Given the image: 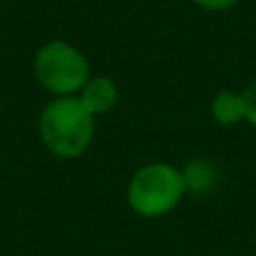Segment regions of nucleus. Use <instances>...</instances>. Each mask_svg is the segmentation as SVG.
I'll return each mask as SVG.
<instances>
[{
    "mask_svg": "<svg viewBox=\"0 0 256 256\" xmlns=\"http://www.w3.org/2000/svg\"><path fill=\"white\" fill-rule=\"evenodd\" d=\"M94 120L79 97H54L38 117L40 142L61 160L81 158L94 140Z\"/></svg>",
    "mask_w": 256,
    "mask_h": 256,
    "instance_id": "obj_1",
    "label": "nucleus"
},
{
    "mask_svg": "<svg viewBox=\"0 0 256 256\" xmlns=\"http://www.w3.org/2000/svg\"><path fill=\"white\" fill-rule=\"evenodd\" d=\"M186 196L182 168L166 162H150L132 173L126 186L128 207L142 218H162L171 214Z\"/></svg>",
    "mask_w": 256,
    "mask_h": 256,
    "instance_id": "obj_2",
    "label": "nucleus"
},
{
    "mask_svg": "<svg viewBox=\"0 0 256 256\" xmlns=\"http://www.w3.org/2000/svg\"><path fill=\"white\" fill-rule=\"evenodd\" d=\"M34 74L54 97H76L90 81V63L74 45L50 40L36 52Z\"/></svg>",
    "mask_w": 256,
    "mask_h": 256,
    "instance_id": "obj_3",
    "label": "nucleus"
},
{
    "mask_svg": "<svg viewBox=\"0 0 256 256\" xmlns=\"http://www.w3.org/2000/svg\"><path fill=\"white\" fill-rule=\"evenodd\" d=\"M76 97L81 99V104H84L94 117H99V115L110 112L112 108L117 106V102H120V88H117V84L112 79H108V76H94V79H90L88 84L81 88V92L76 94Z\"/></svg>",
    "mask_w": 256,
    "mask_h": 256,
    "instance_id": "obj_4",
    "label": "nucleus"
},
{
    "mask_svg": "<svg viewBox=\"0 0 256 256\" xmlns=\"http://www.w3.org/2000/svg\"><path fill=\"white\" fill-rule=\"evenodd\" d=\"M182 178L186 184V194H196V196H204L209 191H214L218 180L216 166L207 160H194L182 168Z\"/></svg>",
    "mask_w": 256,
    "mask_h": 256,
    "instance_id": "obj_5",
    "label": "nucleus"
},
{
    "mask_svg": "<svg viewBox=\"0 0 256 256\" xmlns=\"http://www.w3.org/2000/svg\"><path fill=\"white\" fill-rule=\"evenodd\" d=\"M212 117L220 126H236L240 120H245L243 94L234 90H220L212 102Z\"/></svg>",
    "mask_w": 256,
    "mask_h": 256,
    "instance_id": "obj_6",
    "label": "nucleus"
},
{
    "mask_svg": "<svg viewBox=\"0 0 256 256\" xmlns=\"http://www.w3.org/2000/svg\"><path fill=\"white\" fill-rule=\"evenodd\" d=\"M243 108H245V120L250 122L254 128H256V81L248 86L243 90Z\"/></svg>",
    "mask_w": 256,
    "mask_h": 256,
    "instance_id": "obj_7",
    "label": "nucleus"
},
{
    "mask_svg": "<svg viewBox=\"0 0 256 256\" xmlns=\"http://www.w3.org/2000/svg\"><path fill=\"white\" fill-rule=\"evenodd\" d=\"M198 7L207 9V12H225V9H232L238 0H194Z\"/></svg>",
    "mask_w": 256,
    "mask_h": 256,
    "instance_id": "obj_8",
    "label": "nucleus"
}]
</instances>
